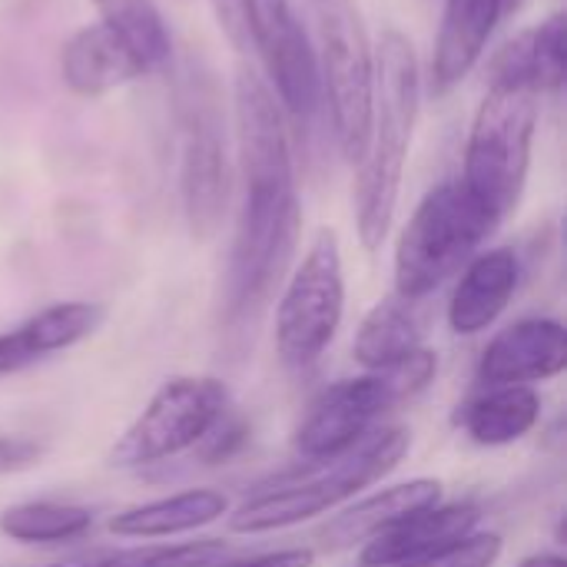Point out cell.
I'll return each mask as SVG.
<instances>
[{
	"instance_id": "6da1fadb",
	"label": "cell",
	"mask_w": 567,
	"mask_h": 567,
	"mask_svg": "<svg viewBox=\"0 0 567 567\" xmlns=\"http://www.w3.org/2000/svg\"><path fill=\"white\" fill-rule=\"evenodd\" d=\"M233 126L243 203L219 282V319L229 332L262 316L296 262L302 233L292 130L269 83L246 63L233 76Z\"/></svg>"
},
{
	"instance_id": "7a4b0ae2",
	"label": "cell",
	"mask_w": 567,
	"mask_h": 567,
	"mask_svg": "<svg viewBox=\"0 0 567 567\" xmlns=\"http://www.w3.org/2000/svg\"><path fill=\"white\" fill-rule=\"evenodd\" d=\"M542 100L532 76V30H522L488 63V86L472 116L458 176L498 223H505L525 196Z\"/></svg>"
},
{
	"instance_id": "3957f363",
	"label": "cell",
	"mask_w": 567,
	"mask_h": 567,
	"mask_svg": "<svg viewBox=\"0 0 567 567\" xmlns=\"http://www.w3.org/2000/svg\"><path fill=\"white\" fill-rule=\"evenodd\" d=\"M422 106V70L412 40L389 27L375 47V103L362 159L355 163V233L365 252H379L392 233L405 159Z\"/></svg>"
},
{
	"instance_id": "277c9868",
	"label": "cell",
	"mask_w": 567,
	"mask_h": 567,
	"mask_svg": "<svg viewBox=\"0 0 567 567\" xmlns=\"http://www.w3.org/2000/svg\"><path fill=\"white\" fill-rule=\"evenodd\" d=\"M412 452L405 425H379L355 449L332 462L302 465L299 472L259 488L249 502L226 515L233 535H272L322 518L355 502L365 488L389 478Z\"/></svg>"
},
{
	"instance_id": "5b68a950",
	"label": "cell",
	"mask_w": 567,
	"mask_h": 567,
	"mask_svg": "<svg viewBox=\"0 0 567 567\" xmlns=\"http://www.w3.org/2000/svg\"><path fill=\"white\" fill-rule=\"evenodd\" d=\"M498 226L502 223L465 189L458 176L432 186L395 239V296L415 306L435 296L475 252H482Z\"/></svg>"
},
{
	"instance_id": "8992f818",
	"label": "cell",
	"mask_w": 567,
	"mask_h": 567,
	"mask_svg": "<svg viewBox=\"0 0 567 567\" xmlns=\"http://www.w3.org/2000/svg\"><path fill=\"white\" fill-rule=\"evenodd\" d=\"M322 106L346 163H359L369 143L375 103V47L355 0H309Z\"/></svg>"
},
{
	"instance_id": "52a82bcc",
	"label": "cell",
	"mask_w": 567,
	"mask_h": 567,
	"mask_svg": "<svg viewBox=\"0 0 567 567\" xmlns=\"http://www.w3.org/2000/svg\"><path fill=\"white\" fill-rule=\"evenodd\" d=\"M346 316V266L336 229L322 226L296 269L286 276L276 302V355L286 369L316 365L336 342Z\"/></svg>"
},
{
	"instance_id": "ba28073f",
	"label": "cell",
	"mask_w": 567,
	"mask_h": 567,
	"mask_svg": "<svg viewBox=\"0 0 567 567\" xmlns=\"http://www.w3.org/2000/svg\"><path fill=\"white\" fill-rule=\"evenodd\" d=\"M179 126H183V156H179L183 219L196 243H209L223 229L233 196L226 113L213 76L193 73L183 83Z\"/></svg>"
},
{
	"instance_id": "9c48e42d",
	"label": "cell",
	"mask_w": 567,
	"mask_h": 567,
	"mask_svg": "<svg viewBox=\"0 0 567 567\" xmlns=\"http://www.w3.org/2000/svg\"><path fill=\"white\" fill-rule=\"evenodd\" d=\"M229 412V389L213 375H169L143 412L113 442V468H150L196 452L213 425Z\"/></svg>"
},
{
	"instance_id": "30bf717a",
	"label": "cell",
	"mask_w": 567,
	"mask_h": 567,
	"mask_svg": "<svg viewBox=\"0 0 567 567\" xmlns=\"http://www.w3.org/2000/svg\"><path fill=\"white\" fill-rule=\"evenodd\" d=\"M249 50L262 63L289 130H312L322 110V83L312 33L296 13L292 0H246Z\"/></svg>"
},
{
	"instance_id": "8fae6325",
	"label": "cell",
	"mask_w": 567,
	"mask_h": 567,
	"mask_svg": "<svg viewBox=\"0 0 567 567\" xmlns=\"http://www.w3.org/2000/svg\"><path fill=\"white\" fill-rule=\"evenodd\" d=\"M399 405V395L385 372H362L329 385L306 412L296 429L299 465H319L355 449L372 429L382 425V415Z\"/></svg>"
},
{
	"instance_id": "7c38bea8",
	"label": "cell",
	"mask_w": 567,
	"mask_h": 567,
	"mask_svg": "<svg viewBox=\"0 0 567 567\" xmlns=\"http://www.w3.org/2000/svg\"><path fill=\"white\" fill-rule=\"evenodd\" d=\"M567 369V329L551 316H528L498 329L478 359L482 389L495 385H542Z\"/></svg>"
},
{
	"instance_id": "4fadbf2b",
	"label": "cell",
	"mask_w": 567,
	"mask_h": 567,
	"mask_svg": "<svg viewBox=\"0 0 567 567\" xmlns=\"http://www.w3.org/2000/svg\"><path fill=\"white\" fill-rule=\"evenodd\" d=\"M518 286H522V256L512 246L475 252L452 286L445 306L449 329L462 339L488 332L515 302Z\"/></svg>"
},
{
	"instance_id": "5bb4252c",
	"label": "cell",
	"mask_w": 567,
	"mask_h": 567,
	"mask_svg": "<svg viewBox=\"0 0 567 567\" xmlns=\"http://www.w3.org/2000/svg\"><path fill=\"white\" fill-rule=\"evenodd\" d=\"M106 322L103 302L66 299L43 306L40 312L27 316L13 329L0 332V375L20 372L33 362H43L56 352L76 349L80 342L93 339Z\"/></svg>"
},
{
	"instance_id": "9a60e30c",
	"label": "cell",
	"mask_w": 567,
	"mask_h": 567,
	"mask_svg": "<svg viewBox=\"0 0 567 567\" xmlns=\"http://www.w3.org/2000/svg\"><path fill=\"white\" fill-rule=\"evenodd\" d=\"M482 508L472 502H439L425 512H415L359 548V567H402L449 548L452 542L478 532Z\"/></svg>"
},
{
	"instance_id": "2e32d148",
	"label": "cell",
	"mask_w": 567,
	"mask_h": 567,
	"mask_svg": "<svg viewBox=\"0 0 567 567\" xmlns=\"http://www.w3.org/2000/svg\"><path fill=\"white\" fill-rule=\"evenodd\" d=\"M508 0H445L429 66L432 96H449L485 56Z\"/></svg>"
},
{
	"instance_id": "e0dca14e",
	"label": "cell",
	"mask_w": 567,
	"mask_h": 567,
	"mask_svg": "<svg viewBox=\"0 0 567 567\" xmlns=\"http://www.w3.org/2000/svg\"><path fill=\"white\" fill-rule=\"evenodd\" d=\"M60 76L70 93L93 100L146 76V70L133 56V50L96 20L73 30L60 47Z\"/></svg>"
},
{
	"instance_id": "ac0fdd59",
	"label": "cell",
	"mask_w": 567,
	"mask_h": 567,
	"mask_svg": "<svg viewBox=\"0 0 567 567\" xmlns=\"http://www.w3.org/2000/svg\"><path fill=\"white\" fill-rule=\"evenodd\" d=\"M442 502V482L439 478H409L399 485H385L365 498L349 502L322 532V548L329 551H346V548H362L369 538H375L379 532H385L389 525L425 512L432 505Z\"/></svg>"
},
{
	"instance_id": "d6986e66",
	"label": "cell",
	"mask_w": 567,
	"mask_h": 567,
	"mask_svg": "<svg viewBox=\"0 0 567 567\" xmlns=\"http://www.w3.org/2000/svg\"><path fill=\"white\" fill-rule=\"evenodd\" d=\"M226 515H229V498L219 488H186L110 515L106 532L126 542H159V538L196 535L223 522Z\"/></svg>"
},
{
	"instance_id": "ffe728a7",
	"label": "cell",
	"mask_w": 567,
	"mask_h": 567,
	"mask_svg": "<svg viewBox=\"0 0 567 567\" xmlns=\"http://www.w3.org/2000/svg\"><path fill=\"white\" fill-rule=\"evenodd\" d=\"M542 395L532 385H495L482 389L462 409L465 435L482 449H505L528 439L542 422Z\"/></svg>"
},
{
	"instance_id": "44dd1931",
	"label": "cell",
	"mask_w": 567,
	"mask_h": 567,
	"mask_svg": "<svg viewBox=\"0 0 567 567\" xmlns=\"http://www.w3.org/2000/svg\"><path fill=\"white\" fill-rule=\"evenodd\" d=\"M415 349H422V322L415 316V302L402 296L379 299L359 322L352 339V359L362 372H385L405 362Z\"/></svg>"
},
{
	"instance_id": "7402d4cb",
	"label": "cell",
	"mask_w": 567,
	"mask_h": 567,
	"mask_svg": "<svg viewBox=\"0 0 567 567\" xmlns=\"http://www.w3.org/2000/svg\"><path fill=\"white\" fill-rule=\"evenodd\" d=\"M100 23L110 27L143 63L146 73L163 70L173 60V33L156 0H90Z\"/></svg>"
},
{
	"instance_id": "603a6c76",
	"label": "cell",
	"mask_w": 567,
	"mask_h": 567,
	"mask_svg": "<svg viewBox=\"0 0 567 567\" xmlns=\"http://www.w3.org/2000/svg\"><path fill=\"white\" fill-rule=\"evenodd\" d=\"M93 508L76 502H20L0 512V535L17 545H63L93 532Z\"/></svg>"
},
{
	"instance_id": "cb8c5ba5",
	"label": "cell",
	"mask_w": 567,
	"mask_h": 567,
	"mask_svg": "<svg viewBox=\"0 0 567 567\" xmlns=\"http://www.w3.org/2000/svg\"><path fill=\"white\" fill-rule=\"evenodd\" d=\"M233 548L223 538H203V542H179V545H143L126 548L113 555H100L96 567H216L229 561Z\"/></svg>"
},
{
	"instance_id": "d4e9b609",
	"label": "cell",
	"mask_w": 567,
	"mask_h": 567,
	"mask_svg": "<svg viewBox=\"0 0 567 567\" xmlns=\"http://www.w3.org/2000/svg\"><path fill=\"white\" fill-rule=\"evenodd\" d=\"M567 70V17L561 10L548 13L532 27V76L542 96L558 93Z\"/></svg>"
},
{
	"instance_id": "484cf974",
	"label": "cell",
	"mask_w": 567,
	"mask_h": 567,
	"mask_svg": "<svg viewBox=\"0 0 567 567\" xmlns=\"http://www.w3.org/2000/svg\"><path fill=\"white\" fill-rule=\"evenodd\" d=\"M505 551V538L498 532H472L458 542H452L442 551H432L412 565L402 567H495Z\"/></svg>"
},
{
	"instance_id": "4316f807",
	"label": "cell",
	"mask_w": 567,
	"mask_h": 567,
	"mask_svg": "<svg viewBox=\"0 0 567 567\" xmlns=\"http://www.w3.org/2000/svg\"><path fill=\"white\" fill-rule=\"evenodd\" d=\"M249 439V429H246V422L239 419V415H233V409L213 425V432L199 442V455L209 462V465H216V462H226L243 442Z\"/></svg>"
},
{
	"instance_id": "83f0119b",
	"label": "cell",
	"mask_w": 567,
	"mask_h": 567,
	"mask_svg": "<svg viewBox=\"0 0 567 567\" xmlns=\"http://www.w3.org/2000/svg\"><path fill=\"white\" fill-rule=\"evenodd\" d=\"M40 458H43L40 442L27 435H0V478L30 472L33 465H40Z\"/></svg>"
},
{
	"instance_id": "f1b7e54d",
	"label": "cell",
	"mask_w": 567,
	"mask_h": 567,
	"mask_svg": "<svg viewBox=\"0 0 567 567\" xmlns=\"http://www.w3.org/2000/svg\"><path fill=\"white\" fill-rule=\"evenodd\" d=\"M219 30L226 33V40L246 53L249 50V27H246V0H209Z\"/></svg>"
},
{
	"instance_id": "f546056e",
	"label": "cell",
	"mask_w": 567,
	"mask_h": 567,
	"mask_svg": "<svg viewBox=\"0 0 567 567\" xmlns=\"http://www.w3.org/2000/svg\"><path fill=\"white\" fill-rule=\"evenodd\" d=\"M216 567H316V548H282V551H266L239 561H223Z\"/></svg>"
},
{
	"instance_id": "4dcf8cb0",
	"label": "cell",
	"mask_w": 567,
	"mask_h": 567,
	"mask_svg": "<svg viewBox=\"0 0 567 567\" xmlns=\"http://www.w3.org/2000/svg\"><path fill=\"white\" fill-rule=\"evenodd\" d=\"M518 567H567V558L555 551H535V555H525Z\"/></svg>"
},
{
	"instance_id": "1f68e13d",
	"label": "cell",
	"mask_w": 567,
	"mask_h": 567,
	"mask_svg": "<svg viewBox=\"0 0 567 567\" xmlns=\"http://www.w3.org/2000/svg\"><path fill=\"white\" fill-rule=\"evenodd\" d=\"M100 555H76V558H63V561H50V565L40 567H96Z\"/></svg>"
}]
</instances>
